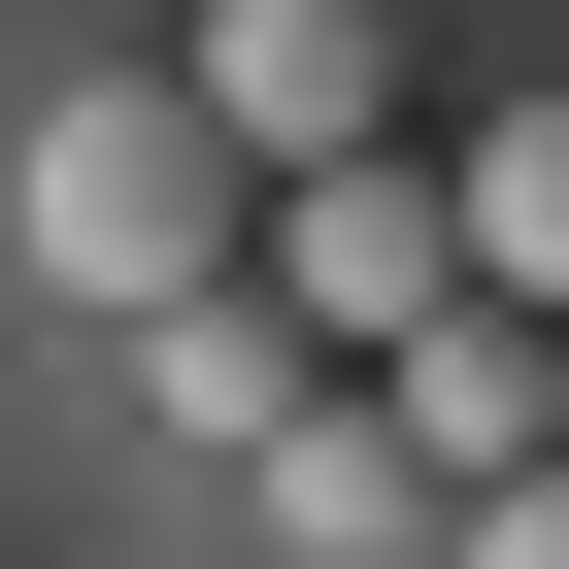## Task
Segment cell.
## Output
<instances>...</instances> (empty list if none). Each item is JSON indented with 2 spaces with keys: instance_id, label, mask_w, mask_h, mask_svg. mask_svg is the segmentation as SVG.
<instances>
[{
  "instance_id": "obj_2",
  "label": "cell",
  "mask_w": 569,
  "mask_h": 569,
  "mask_svg": "<svg viewBox=\"0 0 569 569\" xmlns=\"http://www.w3.org/2000/svg\"><path fill=\"white\" fill-rule=\"evenodd\" d=\"M336 369H369V336H336V302H302V268H268V234H234V268H201V302L134 336V402H168V469H268V436H302Z\"/></svg>"
},
{
  "instance_id": "obj_6",
  "label": "cell",
  "mask_w": 569,
  "mask_h": 569,
  "mask_svg": "<svg viewBox=\"0 0 569 569\" xmlns=\"http://www.w3.org/2000/svg\"><path fill=\"white\" fill-rule=\"evenodd\" d=\"M469 569H569V436H536V469H469Z\"/></svg>"
},
{
  "instance_id": "obj_5",
  "label": "cell",
  "mask_w": 569,
  "mask_h": 569,
  "mask_svg": "<svg viewBox=\"0 0 569 569\" xmlns=\"http://www.w3.org/2000/svg\"><path fill=\"white\" fill-rule=\"evenodd\" d=\"M234 536H268V569H436V536H469V502H436V436H402V402H369V369H336V402H302V436H268V469H234Z\"/></svg>"
},
{
  "instance_id": "obj_1",
  "label": "cell",
  "mask_w": 569,
  "mask_h": 569,
  "mask_svg": "<svg viewBox=\"0 0 569 569\" xmlns=\"http://www.w3.org/2000/svg\"><path fill=\"white\" fill-rule=\"evenodd\" d=\"M234 234H268V168H234V101H201V68H134V101H68V134H34V268H68L101 336H168Z\"/></svg>"
},
{
  "instance_id": "obj_4",
  "label": "cell",
  "mask_w": 569,
  "mask_h": 569,
  "mask_svg": "<svg viewBox=\"0 0 569 569\" xmlns=\"http://www.w3.org/2000/svg\"><path fill=\"white\" fill-rule=\"evenodd\" d=\"M168 68L234 101V168H336V134H402V0H201Z\"/></svg>"
},
{
  "instance_id": "obj_3",
  "label": "cell",
  "mask_w": 569,
  "mask_h": 569,
  "mask_svg": "<svg viewBox=\"0 0 569 569\" xmlns=\"http://www.w3.org/2000/svg\"><path fill=\"white\" fill-rule=\"evenodd\" d=\"M268 268H302V302L402 369L436 302H469V168H402V134H336V168H268Z\"/></svg>"
}]
</instances>
